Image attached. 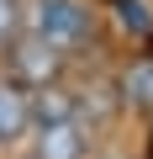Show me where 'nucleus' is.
Here are the masks:
<instances>
[{
	"mask_svg": "<svg viewBox=\"0 0 153 159\" xmlns=\"http://www.w3.org/2000/svg\"><path fill=\"white\" fill-rule=\"evenodd\" d=\"M32 159H85V127H79V117L42 122L37 138H32Z\"/></svg>",
	"mask_w": 153,
	"mask_h": 159,
	"instance_id": "3",
	"label": "nucleus"
},
{
	"mask_svg": "<svg viewBox=\"0 0 153 159\" xmlns=\"http://www.w3.org/2000/svg\"><path fill=\"white\" fill-rule=\"evenodd\" d=\"M27 32H37V37H48L53 48L74 53V48L90 43V32H95V11L85 6V0H32Z\"/></svg>",
	"mask_w": 153,
	"mask_h": 159,
	"instance_id": "1",
	"label": "nucleus"
},
{
	"mask_svg": "<svg viewBox=\"0 0 153 159\" xmlns=\"http://www.w3.org/2000/svg\"><path fill=\"white\" fill-rule=\"evenodd\" d=\"M6 64H11V80L21 90H42V85H58V74H63V64H69V53L63 48H53L48 37H37V32H16L11 37V53H6Z\"/></svg>",
	"mask_w": 153,
	"mask_h": 159,
	"instance_id": "2",
	"label": "nucleus"
},
{
	"mask_svg": "<svg viewBox=\"0 0 153 159\" xmlns=\"http://www.w3.org/2000/svg\"><path fill=\"white\" fill-rule=\"evenodd\" d=\"M121 96H127L137 111H153V58L127 64V74H121Z\"/></svg>",
	"mask_w": 153,
	"mask_h": 159,
	"instance_id": "6",
	"label": "nucleus"
},
{
	"mask_svg": "<svg viewBox=\"0 0 153 159\" xmlns=\"http://www.w3.org/2000/svg\"><path fill=\"white\" fill-rule=\"evenodd\" d=\"M111 6H116V21H121L127 32H137V37L153 32V21H148V11H142V0H111Z\"/></svg>",
	"mask_w": 153,
	"mask_h": 159,
	"instance_id": "7",
	"label": "nucleus"
},
{
	"mask_svg": "<svg viewBox=\"0 0 153 159\" xmlns=\"http://www.w3.org/2000/svg\"><path fill=\"white\" fill-rule=\"evenodd\" d=\"M32 127V90H21L16 80H0V143H16Z\"/></svg>",
	"mask_w": 153,
	"mask_h": 159,
	"instance_id": "4",
	"label": "nucleus"
},
{
	"mask_svg": "<svg viewBox=\"0 0 153 159\" xmlns=\"http://www.w3.org/2000/svg\"><path fill=\"white\" fill-rule=\"evenodd\" d=\"M63 117H79V106H74V96H69L63 85H42V90H32V127H42V122H63Z\"/></svg>",
	"mask_w": 153,
	"mask_h": 159,
	"instance_id": "5",
	"label": "nucleus"
},
{
	"mask_svg": "<svg viewBox=\"0 0 153 159\" xmlns=\"http://www.w3.org/2000/svg\"><path fill=\"white\" fill-rule=\"evenodd\" d=\"M21 27H27V6L21 0H0V48H6Z\"/></svg>",
	"mask_w": 153,
	"mask_h": 159,
	"instance_id": "8",
	"label": "nucleus"
}]
</instances>
